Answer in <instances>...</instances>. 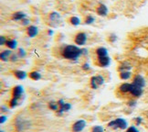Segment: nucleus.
Wrapping results in <instances>:
<instances>
[{
  "label": "nucleus",
  "instance_id": "b1692460",
  "mask_svg": "<svg viewBox=\"0 0 148 132\" xmlns=\"http://www.w3.org/2000/svg\"><path fill=\"white\" fill-rule=\"evenodd\" d=\"M130 86H131V84H123L120 86V90L123 92V93H127V92L130 91Z\"/></svg>",
  "mask_w": 148,
  "mask_h": 132
},
{
  "label": "nucleus",
  "instance_id": "2eb2a0df",
  "mask_svg": "<svg viewBox=\"0 0 148 132\" xmlns=\"http://www.w3.org/2000/svg\"><path fill=\"white\" fill-rule=\"evenodd\" d=\"M96 54L98 55V57H103L108 55V50L104 47H100L96 50Z\"/></svg>",
  "mask_w": 148,
  "mask_h": 132
},
{
  "label": "nucleus",
  "instance_id": "f257e3e1",
  "mask_svg": "<svg viewBox=\"0 0 148 132\" xmlns=\"http://www.w3.org/2000/svg\"><path fill=\"white\" fill-rule=\"evenodd\" d=\"M83 53H87V50L79 48L75 45H67L62 50V56L65 59L76 61L79 58V56Z\"/></svg>",
  "mask_w": 148,
  "mask_h": 132
},
{
  "label": "nucleus",
  "instance_id": "f3484780",
  "mask_svg": "<svg viewBox=\"0 0 148 132\" xmlns=\"http://www.w3.org/2000/svg\"><path fill=\"white\" fill-rule=\"evenodd\" d=\"M14 74H15V76L19 80H24L27 78V73L24 71H15Z\"/></svg>",
  "mask_w": 148,
  "mask_h": 132
},
{
  "label": "nucleus",
  "instance_id": "5701e85b",
  "mask_svg": "<svg viewBox=\"0 0 148 132\" xmlns=\"http://www.w3.org/2000/svg\"><path fill=\"white\" fill-rule=\"evenodd\" d=\"M120 77L123 80H128L131 77V73L130 71H124V72H121L120 73Z\"/></svg>",
  "mask_w": 148,
  "mask_h": 132
},
{
  "label": "nucleus",
  "instance_id": "39448f33",
  "mask_svg": "<svg viewBox=\"0 0 148 132\" xmlns=\"http://www.w3.org/2000/svg\"><path fill=\"white\" fill-rule=\"evenodd\" d=\"M87 42V35L84 32H79L75 37V43L79 46L85 45Z\"/></svg>",
  "mask_w": 148,
  "mask_h": 132
},
{
  "label": "nucleus",
  "instance_id": "f03ea898",
  "mask_svg": "<svg viewBox=\"0 0 148 132\" xmlns=\"http://www.w3.org/2000/svg\"><path fill=\"white\" fill-rule=\"evenodd\" d=\"M24 94V89L22 85H16L13 89V98L10 101V107L14 108L19 104L20 97Z\"/></svg>",
  "mask_w": 148,
  "mask_h": 132
},
{
  "label": "nucleus",
  "instance_id": "6ab92c4d",
  "mask_svg": "<svg viewBox=\"0 0 148 132\" xmlns=\"http://www.w3.org/2000/svg\"><path fill=\"white\" fill-rule=\"evenodd\" d=\"M71 104H69V103H65V104L63 105V106H60V109L59 110V115H61L62 113H64V112H66V111H69L70 109H71Z\"/></svg>",
  "mask_w": 148,
  "mask_h": 132
},
{
  "label": "nucleus",
  "instance_id": "4c0bfd02",
  "mask_svg": "<svg viewBox=\"0 0 148 132\" xmlns=\"http://www.w3.org/2000/svg\"><path fill=\"white\" fill-rule=\"evenodd\" d=\"M136 105V103L134 102V101H131L130 103H129V106H134Z\"/></svg>",
  "mask_w": 148,
  "mask_h": 132
},
{
  "label": "nucleus",
  "instance_id": "393cba45",
  "mask_svg": "<svg viewBox=\"0 0 148 132\" xmlns=\"http://www.w3.org/2000/svg\"><path fill=\"white\" fill-rule=\"evenodd\" d=\"M94 20H95L94 17H92V15H88L86 17V19H85V24L90 25V24H92V23L94 22Z\"/></svg>",
  "mask_w": 148,
  "mask_h": 132
},
{
  "label": "nucleus",
  "instance_id": "9b49d317",
  "mask_svg": "<svg viewBox=\"0 0 148 132\" xmlns=\"http://www.w3.org/2000/svg\"><path fill=\"white\" fill-rule=\"evenodd\" d=\"M133 84L138 85V86H140L142 88H144L145 85V79H144L143 76L140 75V74H137V75L134 76Z\"/></svg>",
  "mask_w": 148,
  "mask_h": 132
},
{
  "label": "nucleus",
  "instance_id": "e433bc0d",
  "mask_svg": "<svg viewBox=\"0 0 148 132\" xmlns=\"http://www.w3.org/2000/svg\"><path fill=\"white\" fill-rule=\"evenodd\" d=\"M141 121H142V118L141 117H137V118H136V125H140Z\"/></svg>",
  "mask_w": 148,
  "mask_h": 132
},
{
  "label": "nucleus",
  "instance_id": "aec40b11",
  "mask_svg": "<svg viewBox=\"0 0 148 132\" xmlns=\"http://www.w3.org/2000/svg\"><path fill=\"white\" fill-rule=\"evenodd\" d=\"M49 19L51 21H54V22H57L60 19V15L58 13V12H52L49 14Z\"/></svg>",
  "mask_w": 148,
  "mask_h": 132
},
{
  "label": "nucleus",
  "instance_id": "72a5a7b5",
  "mask_svg": "<svg viewBox=\"0 0 148 132\" xmlns=\"http://www.w3.org/2000/svg\"><path fill=\"white\" fill-rule=\"evenodd\" d=\"M82 69L84 71H89L90 69V65L88 64H84L83 65H82Z\"/></svg>",
  "mask_w": 148,
  "mask_h": 132
},
{
  "label": "nucleus",
  "instance_id": "7ed1b4c3",
  "mask_svg": "<svg viewBox=\"0 0 148 132\" xmlns=\"http://www.w3.org/2000/svg\"><path fill=\"white\" fill-rule=\"evenodd\" d=\"M108 126L113 129H125L127 128V122L125 121L123 118H117L115 120L111 121Z\"/></svg>",
  "mask_w": 148,
  "mask_h": 132
},
{
  "label": "nucleus",
  "instance_id": "2f4dec72",
  "mask_svg": "<svg viewBox=\"0 0 148 132\" xmlns=\"http://www.w3.org/2000/svg\"><path fill=\"white\" fill-rule=\"evenodd\" d=\"M29 23H30V20L29 19H24L23 20H22L21 24L23 25V26H28V25H29Z\"/></svg>",
  "mask_w": 148,
  "mask_h": 132
},
{
  "label": "nucleus",
  "instance_id": "a878e982",
  "mask_svg": "<svg viewBox=\"0 0 148 132\" xmlns=\"http://www.w3.org/2000/svg\"><path fill=\"white\" fill-rule=\"evenodd\" d=\"M49 106V108H50L51 110H54V111L58 110V107H59L58 104H56V103H54V102H50Z\"/></svg>",
  "mask_w": 148,
  "mask_h": 132
},
{
  "label": "nucleus",
  "instance_id": "0eeeda50",
  "mask_svg": "<svg viewBox=\"0 0 148 132\" xmlns=\"http://www.w3.org/2000/svg\"><path fill=\"white\" fill-rule=\"evenodd\" d=\"M86 127V121L85 120H79V121L75 122L72 127L73 132H81Z\"/></svg>",
  "mask_w": 148,
  "mask_h": 132
},
{
  "label": "nucleus",
  "instance_id": "ddd939ff",
  "mask_svg": "<svg viewBox=\"0 0 148 132\" xmlns=\"http://www.w3.org/2000/svg\"><path fill=\"white\" fill-rule=\"evenodd\" d=\"M97 13L101 17H105L108 13V8L104 4H100L99 7L97 8Z\"/></svg>",
  "mask_w": 148,
  "mask_h": 132
},
{
  "label": "nucleus",
  "instance_id": "c85d7f7f",
  "mask_svg": "<svg viewBox=\"0 0 148 132\" xmlns=\"http://www.w3.org/2000/svg\"><path fill=\"white\" fill-rule=\"evenodd\" d=\"M18 59H19L18 55V54H15V53H13L12 55H11V57H10V61H11V62H18Z\"/></svg>",
  "mask_w": 148,
  "mask_h": 132
},
{
  "label": "nucleus",
  "instance_id": "473e14b6",
  "mask_svg": "<svg viewBox=\"0 0 148 132\" xmlns=\"http://www.w3.org/2000/svg\"><path fill=\"white\" fill-rule=\"evenodd\" d=\"M126 132H139L137 129H136V128H134V127H130L128 129H127V131Z\"/></svg>",
  "mask_w": 148,
  "mask_h": 132
},
{
  "label": "nucleus",
  "instance_id": "412c9836",
  "mask_svg": "<svg viewBox=\"0 0 148 132\" xmlns=\"http://www.w3.org/2000/svg\"><path fill=\"white\" fill-rule=\"evenodd\" d=\"M29 77L33 80H35V81H38V80L39 79H41V74L39 73L38 72H36V71H34V72H31L29 73Z\"/></svg>",
  "mask_w": 148,
  "mask_h": 132
},
{
  "label": "nucleus",
  "instance_id": "9d476101",
  "mask_svg": "<svg viewBox=\"0 0 148 132\" xmlns=\"http://www.w3.org/2000/svg\"><path fill=\"white\" fill-rule=\"evenodd\" d=\"M98 62L101 67H108L111 64V58L108 55L103 57H98Z\"/></svg>",
  "mask_w": 148,
  "mask_h": 132
},
{
  "label": "nucleus",
  "instance_id": "a211bd4d",
  "mask_svg": "<svg viewBox=\"0 0 148 132\" xmlns=\"http://www.w3.org/2000/svg\"><path fill=\"white\" fill-rule=\"evenodd\" d=\"M131 68H132V66H131V64H129V62H123V64L120 65V67H119V71H120V72L129 71Z\"/></svg>",
  "mask_w": 148,
  "mask_h": 132
},
{
  "label": "nucleus",
  "instance_id": "c756f323",
  "mask_svg": "<svg viewBox=\"0 0 148 132\" xmlns=\"http://www.w3.org/2000/svg\"><path fill=\"white\" fill-rule=\"evenodd\" d=\"M116 39H117V36L115 35V34L112 33L110 35V37H109V41L111 42H114V41H116Z\"/></svg>",
  "mask_w": 148,
  "mask_h": 132
},
{
  "label": "nucleus",
  "instance_id": "1a4fd4ad",
  "mask_svg": "<svg viewBox=\"0 0 148 132\" xmlns=\"http://www.w3.org/2000/svg\"><path fill=\"white\" fill-rule=\"evenodd\" d=\"M27 34L28 35V37L35 38L38 36V28L34 25L28 26L27 28Z\"/></svg>",
  "mask_w": 148,
  "mask_h": 132
},
{
  "label": "nucleus",
  "instance_id": "423d86ee",
  "mask_svg": "<svg viewBox=\"0 0 148 132\" xmlns=\"http://www.w3.org/2000/svg\"><path fill=\"white\" fill-rule=\"evenodd\" d=\"M129 93H131L133 95H134L136 97H139L142 95V94H143V88L134 84H131Z\"/></svg>",
  "mask_w": 148,
  "mask_h": 132
},
{
  "label": "nucleus",
  "instance_id": "20e7f679",
  "mask_svg": "<svg viewBox=\"0 0 148 132\" xmlns=\"http://www.w3.org/2000/svg\"><path fill=\"white\" fill-rule=\"evenodd\" d=\"M104 83V78L101 75H97V76H93L90 79V85L93 89H97L99 85L103 84Z\"/></svg>",
  "mask_w": 148,
  "mask_h": 132
},
{
  "label": "nucleus",
  "instance_id": "4468645a",
  "mask_svg": "<svg viewBox=\"0 0 148 132\" xmlns=\"http://www.w3.org/2000/svg\"><path fill=\"white\" fill-rule=\"evenodd\" d=\"M12 54L13 53H12V50H5L2 51L1 54H0V58H1L2 61L7 62V61H8V59H10V57Z\"/></svg>",
  "mask_w": 148,
  "mask_h": 132
},
{
  "label": "nucleus",
  "instance_id": "6e6552de",
  "mask_svg": "<svg viewBox=\"0 0 148 132\" xmlns=\"http://www.w3.org/2000/svg\"><path fill=\"white\" fill-rule=\"evenodd\" d=\"M16 128L18 131H23L24 129H27V120L18 117L16 120Z\"/></svg>",
  "mask_w": 148,
  "mask_h": 132
},
{
  "label": "nucleus",
  "instance_id": "cd10ccee",
  "mask_svg": "<svg viewBox=\"0 0 148 132\" xmlns=\"http://www.w3.org/2000/svg\"><path fill=\"white\" fill-rule=\"evenodd\" d=\"M92 132H103V128L101 126H95L92 128Z\"/></svg>",
  "mask_w": 148,
  "mask_h": 132
},
{
  "label": "nucleus",
  "instance_id": "bb28decb",
  "mask_svg": "<svg viewBox=\"0 0 148 132\" xmlns=\"http://www.w3.org/2000/svg\"><path fill=\"white\" fill-rule=\"evenodd\" d=\"M26 51H25V50L23 49V48H19L18 49V57L19 58H24V57L26 56Z\"/></svg>",
  "mask_w": 148,
  "mask_h": 132
},
{
  "label": "nucleus",
  "instance_id": "4be33fe9",
  "mask_svg": "<svg viewBox=\"0 0 148 132\" xmlns=\"http://www.w3.org/2000/svg\"><path fill=\"white\" fill-rule=\"evenodd\" d=\"M70 21H71V24L73 26H78V25H79V23H81V19H79L78 17H75V16L71 17Z\"/></svg>",
  "mask_w": 148,
  "mask_h": 132
},
{
  "label": "nucleus",
  "instance_id": "7c9ffc66",
  "mask_svg": "<svg viewBox=\"0 0 148 132\" xmlns=\"http://www.w3.org/2000/svg\"><path fill=\"white\" fill-rule=\"evenodd\" d=\"M0 39H1V41H0V45H5V44H7V38H5V36H1L0 37Z\"/></svg>",
  "mask_w": 148,
  "mask_h": 132
},
{
  "label": "nucleus",
  "instance_id": "f8f14e48",
  "mask_svg": "<svg viewBox=\"0 0 148 132\" xmlns=\"http://www.w3.org/2000/svg\"><path fill=\"white\" fill-rule=\"evenodd\" d=\"M27 15L24 12H21V11H18V12H15L12 15V19L15 21H22L24 19H26Z\"/></svg>",
  "mask_w": 148,
  "mask_h": 132
},
{
  "label": "nucleus",
  "instance_id": "f704fd0d",
  "mask_svg": "<svg viewBox=\"0 0 148 132\" xmlns=\"http://www.w3.org/2000/svg\"><path fill=\"white\" fill-rule=\"evenodd\" d=\"M5 121H7V117H5V116H2L1 117H0V123H1V124L5 123Z\"/></svg>",
  "mask_w": 148,
  "mask_h": 132
},
{
  "label": "nucleus",
  "instance_id": "dca6fc26",
  "mask_svg": "<svg viewBox=\"0 0 148 132\" xmlns=\"http://www.w3.org/2000/svg\"><path fill=\"white\" fill-rule=\"evenodd\" d=\"M5 45L8 46V48H9V50H15L18 47V42L16 39H8Z\"/></svg>",
  "mask_w": 148,
  "mask_h": 132
},
{
  "label": "nucleus",
  "instance_id": "58836bf2",
  "mask_svg": "<svg viewBox=\"0 0 148 132\" xmlns=\"http://www.w3.org/2000/svg\"><path fill=\"white\" fill-rule=\"evenodd\" d=\"M0 132H4V130H1V131H0Z\"/></svg>",
  "mask_w": 148,
  "mask_h": 132
},
{
  "label": "nucleus",
  "instance_id": "c9c22d12",
  "mask_svg": "<svg viewBox=\"0 0 148 132\" xmlns=\"http://www.w3.org/2000/svg\"><path fill=\"white\" fill-rule=\"evenodd\" d=\"M48 34H49V36L51 37V36H53V34H54V31L52 30H48Z\"/></svg>",
  "mask_w": 148,
  "mask_h": 132
}]
</instances>
